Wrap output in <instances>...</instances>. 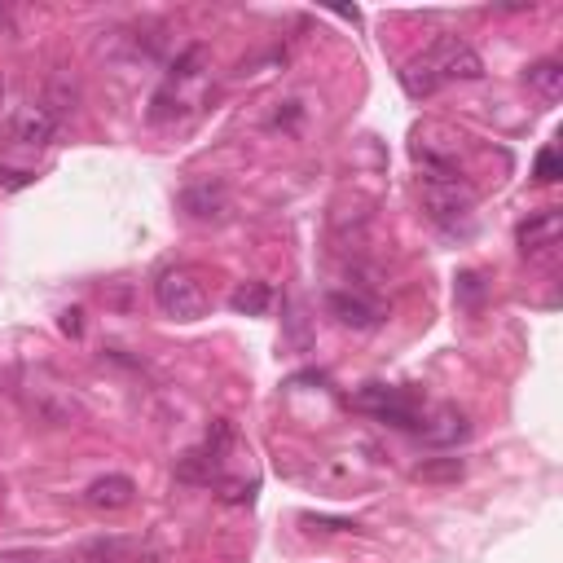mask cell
I'll return each instance as SVG.
<instances>
[{
    "mask_svg": "<svg viewBox=\"0 0 563 563\" xmlns=\"http://www.w3.org/2000/svg\"><path fill=\"white\" fill-rule=\"evenodd\" d=\"M220 484H225L220 502H229V506H242V502L256 498V484H238V480H220Z\"/></svg>",
    "mask_w": 563,
    "mask_h": 563,
    "instance_id": "obj_22",
    "label": "cell"
},
{
    "mask_svg": "<svg viewBox=\"0 0 563 563\" xmlns=\"http://www.w3.org/2000/svg\"><path fill=\"white\" fill-rule=\"evenodd\" d=\"M427 440L432 449H458L462 440H471V418L458 410V405H445L432 423H423V432H418Z\"/></svg>",
    "mask_w": 563,
    "mask_h": 563,
    "instance_id": "obj_9",
    "label": "cell"
},
{
    "mask_svg": "<svg viewBox=\"0 0 563 563\" xmlns=\"http://www.w3.org/2000/svg\"><path fill=\"white\" fill-rule=\"evenodd\" d=\"M524 80H528V88H533L537 97H542V102H559V97H563V66L555 58L533 62L524 71Z\"/></svg>",
    "mask_w": 563,
    "mask_h": 563,
    "instance_id": "obj_12",
    "label": "cell"
},
{
    "mask_svg": "<svg viewBox=\"0 0 563 563\" xmlns=\"http://www.w3.org/2000/svg\"><path fill=\"white\" fill-rule=\"evenodd\" d=\"M396 396H401V388H388V383H366L357 396H352V405L357 410H366V414H379L383 405H392Z\"/></svg>",
    "mask_w": 563,
    "mask_h": 563,
    "instance_id": "obj_16",
    "label": "cell"
},
{
    "mask_svg": "<svg viewBox=\"0 0 563 563\" xmlns=\"http://www.w3.org/2000/svg\"><path fill=\"white\" fill-rule=\"evenodd\" d=\"M163 119H172V93L168 88L154 93V110H150V124H163Z\"/></svg>",
    "mask_w": 563,
    "mask_h": 563,
    "instance_id": "obj_24",
    "label": "cell"
},
{
    "mask_svg": "<svg viewBox=\"0 0 563 563\" xmlns=\"http://www.w3.org/2000/svg\"><path fill=\"white\" fill-rule=\"evenodd\" d=\"M203 62H207V44H190V49L176 53V62H172L168 75H172V80H194Z\"/></svg>",
    "mask_w": 563,
    "mask_h": 563,
    "instance_id": "obj_18",
    "label": "cell"
},
{
    "mask_svg": "<svg viewBox=\"0 0 563 563\" xmlns=\"http://www.w3.org/2000/svg\"><path fill=\"white\" fill-rule=\"evenodd\" d=\"M427 62L436 66V75H440V84L445 80H484V58L476 49H471L467 40H458V36H440L432 49L423 53Z\"/></svg>",
    "mask_w": 563,
    "mask_h": 563,
    "instance_id": "obj_2",
    "label": "cell"
},
{
    "mask_svg": "<svg viewBox=\"0 0 563 563\" xmlns=\"http://www.w3.org/2000/svg\"><path fill=\"white\" fill-rule=\"evenodd\" d=\"M0 102H5V75H0Z\"/></svg>",
    "mask_w": 563,
    "mask_h": 563,
    "instance_id": "obj_27",
    "label": "cell"
},
{
    "mask_svg": "<svg viewBox=\"0 0 563 563\" xmlns=\"http://www.w3.org/2000/svg\"><path fill=\"white\" fill-rule=\"evenodd\" d=\"M304 524L322 528V533H348V528H357L352 520H317V515H304Z\"/></svg>",
    "mask_w": 563,
    "mask_h": 563,
    "instance_id": "obj_25",
    "label": "cell"
},
{
    "mask_svg": "<svg viewBox=\"0 0 563 563\" xmlns=\"http://www.w3.org/2000/svg\"><path fill=\"white\" fill-rule=\"evenodd\" d=\"M458 304L471 308V313L484 304V278L480 273H458Z\"/></svg>",
    "mask_w": 563,
    "mask_h": 563,
    "instance_id": "obj_20",
    "label": "cell"
},
{
    "mask_svg": "<svg viewBox=\"0 0 563 563\" xmlns=\"http://www.w3.org/2000/svg\"><path fill=\"white\" fill-rule=\"evenodd\" d=\"M559 176H563L559 150H555V146H546L542 154H537V163H533V181H537V185H555Z\"/></svg>",
    "mask_w": 563,
    "mask_h": 563,
    "instance_id": "obj_19",
    "label": "cell"
},
{
    "mask_svg": "<svg viewBox=\"0 0 563 563\" xmlns=\"http://www.w3.org/2000/svg\"><path fill=\"white\" fill-rule=\"evenodd\" d=\"M5 137L14 141V146H49V141L58 137V119L44 106H14L5 119Z\"/></svg>",
    "mask_w": 563,
    "mask_h": 563,
    "instance_id": "obj_3",
    "label": "cell"
},
{
    "mask_svg": "<svg viewBox=\"0 0 563 563\" xmlns=\"http://www.w3.org/2000/svg\"><path fill=\"white\" fill-rule=\"evenodd\" d=\"M401 88L414 97V102H427V97H436V88H440L436 66L427 62V58H410V62L401 66Z\"/></svg>",
    "mask_w": 563,
    "mask_h": 563,
    "instance_id": "obj_11",
    "label": "cell"
},
{
    "mask_svg": "<svg viewBox=\"0 0 563 563\" xmlns=\"http://www.w3.org/2000/svg\"><path fill=\"white\" fill-rule=\"evenodd\" d=\"M423 203H427V212H432L436 225L458 229V225H467V220H471L476 198H471V190H462V185H427Z\"/></svg>",
    "mask_w": 563,
    "mask_h": 563,
    "instance_id": "obj_4",
    "label": "cell"
},
{
    "mask_svg": "<svg viewBox=\"0 0 563 563\" xmlns=\"http://www.w3.org/2000/svg\"><path fill=\"white\" fill-rule=\"evenodd\" d=\"M234 440H238L234 423H229V418H212V423H207V436H203V449L207 454H216V458H225Z\"/></svg>",
    "mask_w": 563,
    "mask_h": 563,
    "instance_id": "obj_17",
    "label": "cell"
},
{
    "mask_svg": "<svg viewBox=\"0 0 563 563\" xmlns=\"http://www.w3.org/2000/svg\"><path fill=\"white\" fill-rule=\"evenodd\" d=\"M154 304L168 317H176V322H198L207 313V291L190 269H168L154 282Z\"/></svg>",
    "mask_w": 563,
    "mask_h": 563,
    "instance_id": "obj_1",
    "label": "cell"
},
{
    "mask_svg": "<svg viewBox=\"0 0 563 563\" xmlns=\"http://www.w3.org/2000/svg\"><path fill=\"white\" fill-rule=\"evenodd\" d=\"M128 550V542H93L84 550V563H124Z\"/></svg>",
    "mask_w": 563,
    "mask_h": 563,
    "instance_id": "obj_21",
    "label": "cell"
},
{
    "mask_svg": "<svg viewBox=\"0 0 563 563\" xmlns=\"http://www.w3.org/2000/svg\"><path fill=\"white\" fill-rule=\"evenodd\" d=\"M181 212L190 220H220L229 212V190L220 181H194L181 190Z\"/></svg>",
    "mask_w": 563,
    "mask_h": 563,
    "instance_id": "obj_7",
    "label": "cell"
},
{
    "mask_svg": "<svg viewBox=\"0 0 563 563\" xmlns=\"http://www.w3.org/2000/svg\"><path fill=\"white\" fill-rule=\"evenodd\" d=\"M176 480L181 484H220V458L207 454L203 445L185 449V454L176 458Z\"/></svg>",
    "mask_w": 563,
    "mask_h": 563,
    "instance_id": "obj_10",
    "label": "cell"
},
{
    "mask_svg": "<svg viewBox=\"0 0 563 563\" xmlns=\"http://www.w3.org/2000/svg\"><path fill=\"white\" fill-rule=\"evenodd\" d=\"M326 308H330V317H335L339 326H348V330H374V326H383V308L366 300V295H357V291H330L326 295Z\"/></svg>",
    "mask_w": 563,
    "mask_h": 563,
    "instance_id": "obj_5",
    "label": "cell"
},
{
    "mask_svg": "<svg viewBox=\"0 0 563 563\" xmlns=\"http://www.w3.org/2000/svg\"><path fill=\"white\" fill-rule=\"evenodd\" d=\"M559 234H563L559 207H546V212L520 220V229H515V247H520L524 256H537V251H550V247H555Z\"/></svg>",
    "mask_w": 563,
    "mask_h": 563,
    "instance_id": "obj_6",
    "label": "cell"
},
{
    "mask_svg": "<svg viewBox=\"0 0 563 563\" xmlns=\"http://www.w3.org/2000/svg\"><path fill=\"white\" fill-rule=\"evenodd\" d=\"M414 476L423 484H458L467 476V462L462 458H427V462H418Z\"/></svg>",
    "mask_w": 563,
    "mask_h": 563,
    "instance_id": "obj_14",
    "label": "cell"
},
{
    "mask_svg": "<svg viewBox=\"0 0 563 563\" xmlns=\"http://www.w3.org/2000/svg\"><path fill=\"white\" fill-rule=\"evenodd\" d=\"M9 563H40V559H9Z\"/></svg>",
    "mask_w": 563,
    "mask_h": 563,
    "instance_id": "obj_28",
    "label": "cell"
},
{
    "mask_svg": "<svg viewBox=\"0 0 563 563\" xmlns=\"http://www.w3.org/2000/svg\"><path fill=\"white\" fill-rule=\"evenodd\" d=\"M58 330L66 339H80L84 335V313H80V308H62V313H58Z\"/></svg>",
    "mask_w": 563,
    "mask_h": 563,
    "instance_id": "obj_23",
    "label": "cell"
},
{
    "mask_svg": "<svg viewBox=\"0 0 563 563\" xmlns=\"http://www.w3.org/2000/svg\"><path fill=\"white\" fill-rule=\"evenodd\" d=\"M300 119V102H286V110H278V115L269 119V128H282V124H295Z\"/></svg>",
    "mask_w": 563,
    "mask_h": 563,
    "instance_id": "obj_26",
    "label": "cell"
},
{
    "mask_svg": "<svg viewBox=\"0 0 563 563\" xmlns=\"http://www.w3.org/2000/svg\"><path fill=\"white\" fill-rule=\"evenodd\" d=\"M273 304V286L269 282H242L234 286V295H229V308L242 317H264Z\"/></svg>",
    "mask_w": 563,
    "mask_h": 563,
    "instance_id": "obj_13",
    "label": "cell"
},
{
    "mask_svg": "<svg viewBox=\"0 0 563 563\" xmlns=\"http://www.w3.org/2000/svg\"><path fill=\"white\" fill-rule=\"evenodd\" d=\"M84 502L93 506V511H124V506L137 502V480H132V476H119V471H110V476H97V480L84 489Z\"/></svg>",
    "mask_w": 563,
    "mask_h": 563,
    "instance_id": "obj_8",
    "label": "cell"
},
{
    "mask_svg": "<svg viewBox=\"0 0 563 563\" xmlns=\"http://www.w3.org/2000/svg\"><path fill=\"white\" fill-rule=\"evenodd\" d=\"M75 102H80V88H75V84H66V80H49V97H44V110H49V115L53 119H58V115H71V110H75Z\"/></svg>",
    "mask_w": 563,
    "mask_h": 563,
    "instance_id": "obj_15",
    "label": "cell"
}]
</instances>
